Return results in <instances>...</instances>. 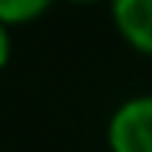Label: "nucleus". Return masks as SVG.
Listing matches in <instances>:
<instances>
[{
  "mask_svg": "<svg viewBox=\"0 0 152 152\" xmlns=\"http://www.w3.org/2000/svg\"><path fill=\"white\" fill-rule=\"evenodd\" d=\"M76 3H95V0H76Z\"/></svg>",
  "mask_w": 152,
  "mask_h": 152,
  "instance_id": "nucleus-5",
  "label": "nucleus"
},
{
  "mask_svg": "<svg viewBox=\"0 0 152 152\" xmlns=\"http://www.w3.org/2000/svg\"><path fill=\"white\" fill-rule=\"evenodd\" d=\"M111 152H152V95H136L111 114Z\"/></svg>",
  "mask_w": 152,
  "mask_h": 152,
  "instance_id": "nucleus-1",
  "label": "nucleus"
},
{
  "mask_svg": "<svg viewBox=\"0 0 152 152\" xmlns=\"http://www.w3.org/2000/svg\"><path fill=\"white\" fill-rule=\"evenodd\" d=\"M54 0H0V22L3 26H16L28 19L41 16Z\"/></svg>",
  "mask_w": 152,
  "mask_h": 152,
  "instance_id": "nucleus-3",
  "label": "nucleus"
},
{
  "mask_svg": "<svg viewBox=\"0 0 152 152\" xmlns=\"http://www.w3.org/2000/svg\"><path fill=\"white\" fill-rule=\"evenodd\" d=\"M114 26L142 54H152V0H111Z\"/></svg>",
  "mask_w": 152,
  "mask_h": 152,
  "instance_id": "nucleus-2",
  "label": "nucleus"
},
{
  "mask_svg": "<svg viewBox=\"0 0 152 152\" xmlns=\"http://www.w3.org/2000/svg\"><path fill=\"white\" fill-rule=\"evenodd\" d=\"M7 57H10V35H7V26L0 22V66L7 64Z\"/></svg>",
  "mask_w": 152,
  "mask_h": 152,
  "instance_id": "nucleus-4",
  "label": "nucleus"
}]
</instances>
